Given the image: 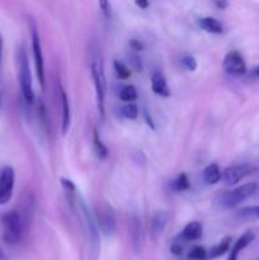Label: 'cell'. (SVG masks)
<instances>
[{
  "label": "cell",
  "mask_w": 259,
  "mask_h": 260,
  "mask_svg": "<svg viewBox=\"0 0 259 260\" xmlns=\"http://www.w3.org/2000/svg\"><path fill=\"white\" fill-rule=\"evenodd\" d=\"M216 5H217L218 8H226V7H228V3H223V2H217V3H216Z\"/></svg>",
  "instance_id": "34"
},
{
  "label": "cell",
  "mask_w": 259,
  "mask_h": 260,
  "mask_svg": "<svg viewBox=\"0 0 259 260\" xmlns=\"http://www.w3.org/2000/svg\"><path fill=\"white\" fill-rule=\"evenodd\" d=\"M202 236V225L197 221H192V222L187 223L184 229L180 233L179 238L183 241H195Z\"/></svg>",
  "instance_id": "15"
},
{
  "label": "cell",
  "mask_w": 259,
  "mask_h": 260,
  "mask_svg": "<svg viewBox=\"0 0 259 260\" xmlns=\"http://www.w3.org/2000/svg\"><path fill=\"white\" fill-rule=\"evenodd\" d=\"M254 239H255V234H254L253 231H246V233H244L243 235L238 239V241L234 244L228 260H238L239 253H240L241 250H244L249 244L253 243Z\"/></svg>",
  "instance_id": "14"
},
{
  "label": "cell",
  "mask_w": 259,
  "mask_h": 260,
  "mask_svg": "<svg viewBox=\"0 0 259 260\" xmlns=\"http://www.w3.org/2000/svg\"><path fill=\"white\" fill-rule=\"evenodd\" d=\"M79 207H80L81 212H83L84 220H85L86 230H88L89 241H90L91 260H95L99 254V234H98V229H96V223L94 222L93 216H91V213L89 212L85 202H84L81 198H79Z\"/></svg>",
  "instance_id": "6"
},
{
  "label": "cell",
  "mask_w": 259,
  "mask_h": 260,
  "mask_svg": "<svg viewBox=\"0 0 259 260\" xmlns=\"http://www.w3.org/2000/svg\"><path fill=\"white\" fill-rule=\"evenodd\" d=\"M15 173L12 167H5L0 173V206H4L12 200L14 192Z\"/></svg>",
  "instance_id": "7"
},
{
  "label": "cell",
  "mask_w": 259,
  "mask_h": 260,
  "mask_svg": "<svg viewBox=\"0 0 259 260\" xmlns=\"http://www.w3.org/2000/svg\"><path fill=\"white\" fill-rule=\"evenodd\" d=\"M18 70H19V84L22 95L27 103H33L35 101V91H33L32 74H30L29 60L24 47L18 52Z\"/></svg>",
  "instance_id": "3"
},
{
  "label": "cell",
  "mask_w": 259,
  "mask_h": 260,
  "mask_svg": "<svg viewBox=\"0 0 259 260\" xmlns=\"http://www.w3.org/2000/svg\"><path fill=\"white\" fill-rule=\"evenodd\" d=\"M223 69L233 76H241L246 73V65L243 56L238 51H231L223 58Z\"/></svg>",
  "instance_id": "9"
},
{
  "label": "cell",
  "mask_w": 259,
  "mask_h": 260,
  "mask_svg": "<svg viewBox=\"0 0 259 260\" xmlns=\"http://www.w3.org/2000/svg\"><path fill=\"white\" fill-rule=\"evenodd\" d=\"M256 190V183H246V184L240 185V187L235 188L233 190H228V192H222L215 198V206L222 208V210H231L243 203L244 201L248 200L249 197L255 193Z\"/></svg>",
  "instance_id": "2"
},
{
  "label": "cell",
  "mask_w": 259,
  "mask_h": 260,
  "mask_svg": "<svg viewBox=\"0 0 259 260\" xmlns=\"http://www.w3.org/2000/svg\"><path fill=\"white\" fill-rule=\"evenodd\" d=\"M255 74H256V75H258V76H259V66H258V68H256V69H255Z\"/></svg>",
  "instance_id": "36"
},
{
  "label": "cell",
  "mask_w": 259,
  "mask_h": 260,
  "mask_svg": "<svg viewBox=\"0 0 259 260\" xmlns=\"http://www.w3.org/2000/svg\"><path fill=\"white\" fill-rule=\"evenodd\" d=\"M99 5H101L102 12H103L104 17L108 19L109 15H111V3H109V2H101V3H99Z\"/></svg>",
  "instance_id": "29"
},
{
  "label": "cell",
  "mask_w": 259,
  "mask_h": 260,
  "mask_svg": "<svg viewBox=\"0 0 259 260\" xmlns=\"http://www.w3.org/2000/svg\"><path fill=\"white\" fill-rule=\"evenodd\" d=\"M130 47L134 51H142L144 50V43H142L141 41L136 40V38H132V40L130 41Z\"/></svg>",
  "instance_id": "28"
},
{
  "label": "cell",
  "mask_w": 259,
  "mask_h": 260,
  "mask_svg": "<svg viewBox=\"0 0 259 260\" xmlns=\"http://www.w3.org/2000/svg\"><path fill=\"white\" fill-rule=\"evenodd\" d=\"M96 217H98L99 228L104 235L111 236L116 231V217L113 211L108 206H101L96 208Z\"/></svg>",
  "instance_id": "10"
},
{
  "label": "cell",
  "mask_w": 259,
  "mask_h": 260,
  "mask_svg": "<svg viewBox=\"0 0 259 260\" xmlns=\"http://www.w3.org/2000/svg\"><path fill=\"white\" fill-rule=\"evenodd\" d=\"M2 58H3V37L0 35V66H2Z\"/></svg>",
  "instance_id": "33"
},
{
  "label": "cell",
  "mask_w": 259,
  "mask_h": 260,
  "mask_svg": "<svg viewBox=\"0 0 259 260\" xmlns=\"http://www.w3.org/2000/svg\"><path fill=\"white\" fill-rule=\"evenodd\" d=\"M200 27L206 32L213 33V35H220L223 30L222 24L216 18L212 17H205L200 19Z\"/></svg>",
  "instance_id": "18"
},
{
  "label": "cell",
  "mask_w": 259,
  "mask_h": 260,
  "mask_svg": "<svg viewBox=\"0 0 259 260\" xmlns=\"http://www.w3.org/2000/svg\"><path fill=\"white\" fill-rule=\"evenodd\" d=\"M25 220L24 213L18 210H12L5 212L2 216V226H3V240L9 245H17L22 241L24 235Z\"/></svg>",
  "instance_id": "1"
},
{
  "label": "cell",
  "mask_w": 259,
  "mask_h": 260,
  "mask_svg": "<svg viewBox=\"0 0 259 260\" xmlns=\"http://www.w3.org/2000/svg\"><path fill=\"white\" fill-rule=\"evenodd\" d=\"M230 244H231V238H225L223 240H221L217 245L213 246V248L208 251L207 259H215V258H218V256H221L222 254H225L226 251L230 249Z\"/></svg>",
  "instance_id": "19"
},
{
  "label": "cell",
  "mask_w": 259,
  "mask_h": 260,
  "mask_svg": "<svg viewBox=\"0 0 259 260\" xmlns=\"http://www.w3.org/2000/svg\"><path fill=\"white\" fill-rule=\"evenodd\" d=\"M168 221H169V215L167 212H157L155 213V216L152 217L151 221V230L154 235H161L163 231L165 230L168 225Z\"/></svg>",
  "instance_id": "17"
},
{
  "label": "cell",
  "mask_w": 259,
  "mask_h": 260,
  "mask_svg": "<svg viewBox=\"0 0 259 260\" xmlns=\"http://www.w3.org/2000/svg\"><path fill=\"white\" fill-rule=\"evenodd\" d=\"M130 61H131L132 66H134L135 69H136L137 71H141L142 69V65H141V60H140L137 56H130Z\"/></svg>",
  "instance_id": "30"
},
{
  "label": "cell",
  "mask_w": 259,
  "mask_h": 260,
  "mask_svg": "<svg viewBox=\"0 0 259 260\" xmlns=\"http://www.w3.org/2000/svg\"><path fill=\"white\" fill-rule=\"evenodd\" d=\"M58 98L61 103V111H62V122H61V131L65 135L70 128L71 122V112H70V103H69V96L66 91L63 90L62 86H60L58 90Z\"/></svg>",
  "instance_id": "12"
},
{
  "label": "cell",
  "mask_w": 259,
  "mask_h": 260,
  "mask_svg": "<svg viewBox=\"0 0 259 260\" xmlns=\"http://www.w3.org/2000/svg\"><path fill=\"white\" fill-rule=\"evenodd\" d=\"M188 259L189 260H205L207 259V251L203 246L196 245L190 249L189 254H188Z\"/></svg>",
  "instance_id": "27"
},
{
  "label": "cell",
  "mask_w": 259,
  "mask_h": 260,
  "mask_svg": "<svg viewBox=\"0 0 259 260\" xmlns=\"http://www.w3.org/2000/svg\"><path fill=\"white\" fill-rule=\"evenodd\" d=\"M179 62L183 66V69L188 71H195L197 69V60L195 58V56L189 55V53H184V55L180 56Z\"/></svg>",
  "instance_id": "24"
},
{
  "label": "cell",
  "mask_w": 259,
  "mask_h": 260,
  "mask_svg": "<svg viewBox=\"0 0 259 260\" xmlns=\"http://www.w3.org/2000/svg\"><path fill=\"white\" fill-rule=\"evenodd\" d=\"M30 35H32V51L33 58H35L36 73H37L38 81H40L41 88L45 90L46 88V79H45V62H43V53L42 46H41L40 33H38L37 27L35 22H30Z\"/></svg>",
  "instance_id": "5"
},
{
  "label": "cell",
  "mask_w": 259,
  "mask_h": 260,
  "mask_svg": "<svg viewBox=\"0 0 259 260\" xmlns=\"http://www.w3.org/2000/svg\"><path fill=\"white\" fill-rule=\"evenodd\" d=\"M91 76H93L94 88L96 94V104L101 117L103 118L106 113V76H104L103 62L98 56H94L90 62Z\"/></svg>",
  "instance_id": "4"
},
{
  "label": "cell",
  "mask_w": 259,
  "mask_h": 260,
  "mask_svg": "<svg viewBox=\"0 0 259 260\" xmlns=\"http://www.w3.org/2000/svg\"><path fill=\"white\" fill-rule=\"evenodd\" d=\"M239 217L248 218V220H258L259 218V206H254V207H246L239 211Z\"/></svg>",
  "instance_id": "26"
},
{
  "label": "cell",
  "mask_w": 259,
  "mask_h": 260,
  "mask_svg": "<svg viewBox=\"0 0 259 260\" xmlns=\"http://www.w3.org/2000/svg\"><path fill=\"white\" fill-rule=\"evenodd\" d=\"M170 187H172L173 190L175 192H183V190H187L188 188L190 187V182L188 179L187 174L182 173V174L178 175L172 183H170Z\"/></svg>",
  "instance_id": "21"
},
{
  "label": "cell",
  "mask_w": 259,
  "mask_h": 260,
  "mask_svg": "<svg viewBox=\"0 0 259 260\" xmlns=\"http://www.w3.org/2000/svg\"><path fill=\"white\" fill-rule=\"evenodd\" d=\"M253 172V167L248 164L231 165L222 172V180L226 185H235L240 180H243L246 175Z\"/></svg>",
  "instance_id": "8"
},
{
  "label": "cell",
  "mask_w": 259,
  "mask_h": 260,
  "mask_svg": "<svg viewBox=\"0 0 259 260\" xmlns=\"http://www.w3.org/2000/svg\"><path fill=\"white\" fill-rule=\"evenodd\" d=\"M0 106H2V102H0Z\"/></svg>",
  "instance_id": "37"
},
{
  "label": "cell",
  "mask_w": 259,
  "mask_h": 260,
  "mask_svg": "<svg viewBox=\"0 0 259 260\" xmlns=\"http://www.w3.org/2000/svg\"><path fill=\"white\" fill-rule=\"evenodd\" d=\"M113 66L114 70H116L117 73V76H118L119 79H122V80H127V79L131 76V70H130L128 66L124 62H122V61L116 60L113 62Z\"/></svg>",
  "instance_id": "23"
},
{
  "label": "cell",
  "mask_w": 259,
  "mask_h": 260,
  "mask_svg": "<svg viewBox=\"0 0 259 260\" xmlns=\"http://www.w3.org/2000/svg\"><path fill=\"white\" fill-rule=\"evenodd\" d=\"M151 89L156 95L168 98L170 95V89L165 76L160 71H154L151 75Z\"/></svg>",
  "instance_id": "13"
},
{
  "label": "cell",
  "mask_w": 259,
  "mask_h": 260,
  "mask_svg": "<svg viewBox=\"0 0 259 260\" xmlns=\"http://www.w3.org/2000/svg\"><path fill=\"white\" fill-rule=\"evenodd\" d=\"M139 94H137L136 88L134 85H126L121 89L119 91V99L122 102H127V103H132L134 101H136Z\"/></svg>",
  "instance_id": "22"
},
{
  "label": "cell",
  "mask_w": 259,
  "mask_h": 260,
  "mask_svg": "<svg viewBox=\"0 0 259 260\" xmlns=\"http://www.w3.org/2000/svg\"><path fill=\"white\" fill-rule=\"evenodd\" d=\"M136 5L139 8H141V9H147L150 4H149V2H145V0H137Z\"/></svg>",
  "instance_id": "32"
},
{
  "label": "cell",
  "mask_w": 259,
  "mask_h": 260,
  "mask_svg": "<svg viewBox=\"0 0 259 260\" xmlns=\"http://www.w3.org/2000/svg\"><path fill=\"white\" fill-rule=\"evenodd\" d=\"M93 145L94 150H95V154L99 159H106L108 156V149H107L106 145L102 142L101 136H99V132L96 129H94L93 132Z\"/></svg>",
  "instance_id": "20"
},
{
  "label": "cell",
  "mask_w": 259,
  "mask_h": 260,
  "mask_svg": "<svg viewBox=\"0 0 259 260\" xmlns=\"http://www.w3.org/2000/svg\"><path fill=\"white\" fill-rule=\"evenodd\" d=\"M121 114L127 119H135L139 116V108L135 103H126L121 108Z\"/></svg>",
  "instance_id": "25"
},
{
  "label": "cell",
  "mask_w": 259,
  "mask_h": 260,
  "mask_svg": "<svg viewBox=\"0 0 259 260\" xmlns=\"http://www.w3.org/2000/svg\"><path fill=\"white\" fill-rule=\"evenodd\" d=\"M130 238H131L134 250L139 253L142 245V225L141 220L136 215L130 218Z\"/></svg>",
  "instance_id": "11"
},
{
  "label": "cell",
  "mask_w": 259,
  "mask_h": 260,
  "mask_svg": "<svg viewBox=\"0 0 259 260\" xmlns=\"http://www.w3.org/2000/svg\"><path fill=\"white\" fill-rule=\"evenodd\" d=\"M0 260H8L7 255H5L4 251H3V250H0Z\"/></svg>",
  "instance_id": "35"
},
{
  "label": "cell",
  "mask_w": 259,
  "mask_h": 260,
  "mask_svg": "<svg viewBox=\"0 0 259 260\" xmlns=\"http://www.w3.org/2000/svg\"><path fill=\"white\" fill-rule=\"evenodd\" d=\"M170 250H172V253L174 254V255H179V254L182 253V246H180L179 244H173Z\"/></svg>",
  "instance_id": "31"
},
{
  "label": "cell",
  "mask_w": 259,
  "mask_h": 260,
  "mask_svg": "<svg viewBox=\"0 0 259 260\" xmlns=\"http://www.w3.org/2000/svg\"><path fill=\"white\" fill-rule=\"evenodd\" d=\"M203 180L207 184H217L221 179H222V173H221L220 168L217 164H210L205 168L202 173Z\"/></svg>",
  "instance_id": "16"
}]
</instances>
